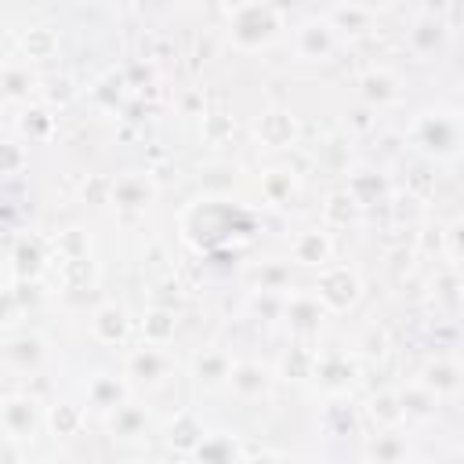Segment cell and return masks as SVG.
I'll use <instances>...</instances> for the list:
<instances>
[{
    "instance_id": "ffe728a7",
    "label": "cell",
    "mask_w": 464,
    "mask_h": 464,
    "mask_svg": "<svg viewBox=\"0 0 464 464\" xmlns=\"http://www.w3.org/2000/svg\"><path fill=\"white\" fill-rule=\"evenodd\" d=\"M196 464H243V450L228 431H210L192 453Z\"/></svg>"
},
{
    "instance_id": "7c38bea8",
    "label": "cell",
    "mask_w": 464,
    "mask_h": 464,
    "mask_svg": "<svg viewBox=\"0 0 464 464\" xmlns=\"http://www.w3.org/2000/svg\"><path fill=\"white\" fill-rule=\"evenodd\" d=\"M420 384L431 388L435 395H453L464 388V366L450 355H435L431 362H424L420 370Z\"/></svg>"
},
{
    "instance_id": "4316f807",
    "label": "cell",
    "mask_w": 464,
    "mask_h": 464,
    "mask_svg": "<svg viewBox=\"0 0 464 464\" xmlns=\"http://www.w3.org/2000/svg\"><path fill=\"white\" fill-rule=\"evenodd\" d=\"M366 453H370L373 464H406L410 446H406V439H402L399 431H381V435L370 442Z\"/></svg>"
},
{
    "instance_id": "d6a6232c",
    "label": "cell",
    "mask_w": 464,
    "mask_h": 464,
    "mask_svg": "<svg viewBox=\"0 0 464 464\" xmlns=\"http://www.w3.org/2000/svg\"><path fill=\"white\" fill-rule=\"evenodd\" d=\"M47 424L54 428V435H76L80 424H83V413H80V406H72V402H58V406H51Z\"/></svg>"
},
{
    "instance_id": "4dcf8cb0",
    "label": "cell",
    "mask_w": 464,
    "mask_h": 464,
    "mask_svg": "<svg viewBox=\"0 0 464 464\" xmlns=\"http://www.w3.org/2000/svg\"><path fill=\"white\" fill-rule=\"evenodd\" d=\"M29 91H33V72H29V62H25V65L7 62V65H4V94H7V102L25 98Z\"/></svg>"
},
{
    "instance_id": "ac0fdd59",
    "label": "cell",
    "mask_w": 464,
    "mask_h": 464,
    "mask_svg": "<svg viewBox=\"0 0 464 464\" xmlns=\"http://www.w3.org/2000/svg\"><path fill=\"white\" fill-rule=\"evenodd\" d=\"M156 188L145 174H123L120 181H112V207L120 210H145L152 203Z\"/></svg>"
},
{
    "instance_id": "d590c367",
    "label": "cell",
    "mask_w": 464,
    "mask_h": 464,
    "mask_svg": "<svg viewBox=\"0 0 464 464\" xmlns=\"http://www.w3.org/2000/svg\"><path fill=\"white\" fill-rule=\"evenodd\" d=\"M446 250H450L453 261H464V218L450 225V232H446Z\"/></svg>"
},
{
    "instance_id": "e575fe53",
    "label": "cell",
    "mask_w": 464,
    "mask_h": 464,
    "mask_svg": "<svg viewBox=\"0 0 464 464\" xmlns=\"http://www.w3.org/2000/svg\"><path fill=\"white\" fill-rule=\"evenodd\" d=\"M326 431H330V435L355 431V413H352V406H326Z\"/></svg>"
},
{
    "instance_id": "1f68e13d",
    "label": "cell",
    "mask_w": 464,
    "mask_h": 464,
    "mask_svg": "<svg viewBox=\"0 0 464 464\" xmlns=\"http://www.w3.org/2000/svg\"><path fill=\"white\" fill-rule=\"evenodd\" d=\"M54 47H58V36H54L51 29H29V33L22 36V51H25L29 62H44V58H51Z\"/></svg>"
},
{
    "instance_id": "5bb4252c",
    "label": "cell",
    "mask_w": 464,
    "mask_h": 464,
    "mask_svg": "<svg viewBox=\"0 0 464 464\" xmlns=\"http://www.w3.org/2000/svg\"><path fill=\"white\" fill-rule=\"evenodd\" d=\"M210 431L203 428V420L192 413V410H181V413H174V420L167 424V442H170V450H178V453H196L199 450V442L207 439Z\"/></svg>"
},
{
    "instance_id": "6da1fadb",
    "label": "cell",
    "mask_w": 464,
    "mask_h": 464,
    "mask_svg": "<svg viewBox=\"0 0 464 464\" xmlns=\"http://www.w3.org/2000/svg\"><path fill=\"white\" fill-rule=\"evenodd\" d=\"M225 25H228V40L239 51H257L279 36L283 11L276 4H232L225 11Z\"/></svg>"
},
{
    "instance_id": "8fae6325",
    "label": "cell",
    "mask_w": 464,
    "mask_h": 464,
    "mask_svg": "<svg viewBox=\"0 0 464 464\" xmlns=\"http://www.w3.org/2000/svg\"><path fill=\"white\" fill-rule=\"evenodd\" d=\"M127 395H130V388L116 373H94L87 381V402L102 413H116L120 406H127Z\"/></svg>"
},
{
    "instance_id": "3957f363",
    "label": "cell",
    "mask_w": 464,
    "mask_h": 464,
    "mask_svg": "<svg viewBox=\"0 0 464 464\" xmlns=\"http://www.w3.org/2000/svg\"><path fill=\"white\" fill-rule=\"evenodd\" d=\"M312 294L323 301L326 312H348V308H355L359 297H362V279H359V272L348 268V265H326V268L319 272Z\"/></svg>"
},
{
    "instance_id": "f35d334b",
    "label": "cell",
    "mask_w": 464,
    "mask_h": 464,
    "mask_svg": "<svg viewBox=\"0 0 464 464\" xmlns=\"http://www.w3.org/2000/svg\"><path fill=\"white\" fill-rule=\"evenodd\" d=\"M460 127H464V112H460Z\"/></svg>"
},
{
    "instance_id": "f546056e",
    "label": "cell",
    "mask_w": 464,
    "mask_h": 464,
    "mask_svg": "<svg viewBox=\"0 0 464 464\" xmlns=\"http://www.w3.org/2000/svg\"><path fill=\"white\" fill-rule=\"evenodd\" d=\"M11 261H14V272H18L22 279H36L40 268H44V250H40L36 239H18Z\"/></svg>"
},
{
    "instance_id": "8d00e7d4",
    "label": "cell",
    "mask_w": 464,
    "mask_h": 464,
    "mask_svg": "<svg viewBox=\"0 0 464 464\" xmlns=\"http://www.w3.org/2000/svg\"><path fill=\"white\" fill-rule=\"evenodd\" d=\"M18 163H22V160H18V149H14V145H7V163H4V170H7V174H14V170H18Z\"/></svg>"
},
{
    "instance_id": "7a4b0ae2",
    "label": "cell",
    "mask_w": 464,
    "mask_h": 464,
    "mask_svg": "<svg viewBox=\"0 0 464 464\" xmlns=\"http://www.w3.org/2000/svg\"><path fill=\"white\" fill-rule=\"evenodd\" d=\"M410 138H413V145H417L420 152H428V156H435V160H450V156H457L460 145H464V127H460V116L431 109V112H420V116L413 120Z\"/></svg>"
},
{
    "instance_id": "4fadbf2b",
    "label": "cell",
    "mask_w": 464,
    "mask_h": 464,
    "mask_svg": "<svg viewBox=\"0 0 464 464\" xmlns=\"http://www.w3.org/2000/svg\"><path fill=\"white\" fill-rule=\"evenodd\" d=\"M326 392H344L355 377V362L348 359V352H323L315 355V373H312Z\"/></svg>"
},
{
    "instance_id": "cb8c5ba5",
    "label": "cell",
    "mask_w": 464,
    "mask_h": 464,
    "mask_svg": "<svg viewBox=\"0 0 464 464\" xmlns=\"http://www.w3.org/2000/svg\"><path fill=\"white\" fill-rule=\"evenodd\" d=\"M145 428H149V413L141 410V406H120L116 413H109V431H112V439H138V435H145Z\"/></svg>"
},
{
    "instance_id": "5b68a950",
    "label": "cell",
    "mask_w": 464,
    "mask_h": 464,
    "mask_svg": "<svg viewBox=\"0 0 464 464\" xmlns=\"http://www.w3.org/2000/svg\"><path fill=\"white\" fill-rule=\"evenodd\" d=\"M334 47H337V29L330 25L326 14L301 22L294 33V51L301 62H326L334 54Z\"/></svg>"
},
{
    "instance_id": "484cf974",
    "label": "cell",
    "mask_w": 464,
    "mask_h": 464,
    "mask_svg": "<svg viewBox=\"0 0 464 464\" xmlns=\"http://www.w3.org/2000/svg\"><path fill=\"white\" fill-rule=\"evenodd\" d=\"M399 402H402L406 420H410V417H431L435 406H439V395H435L431 388H424L420 381H413V384L399 388Z\"/></svg>"
},
{
    "instance_id": "9a60e30c",
    "label": "cell",
    "mask_w": 464,
    "mask_h": 464,
    "mask_svg": "<svg viewBox=\"0 0 464 464\" xmlns=\"http://www.w3.org/2000/svg\"><path fill=\"white\" fill-rule=\"evenodd\" d=\"M359 94H362V102L366 105H392V102H399V94H402V83H399V76L392 72V69H370V72H362V80H359Z\"/></svg>"
},
{
    "instance_id": "74e56055",
    "label": "cell",
    "mask_w": 464,
    "mask_h": 464,
    "mask_svg": "<svg viewBox=\"0 0 464 464\" xmlns=\"http://www.w3.org/2000/svg\"><path fill=\"white\" fill-rule=\"evenodd\" d=\"M243 464H283V460L272 457V453H261V457H250V460H243Z\"/></svg>"
},
{
    "instance_id": "2e32d148",
    "label": "cell",
    "mask_w": 464,
    "mask_h": 464,
    "mask_svg": "<svg viewBox=\"0 0 464 464\" xmlns=\"http://www.w3.org/2000/svg\"><path fill=\"white\" fill-rule=\"evenodd\" d=\"M91 334L102 344H123L127 334H130V319H127V312L120 304H102L91 315Z\"/></svg>"
},
{
    "instance_id": "9c48e42d",
    "label": "cell",
    "mask_w": 464,
    "mask_h": 464,
    "mask_svg": "<svg viewBox=\"0 0 464 464\" xmlns=\"http://www.w3.org/2000/svg\"><path fill=\"white\" fill-rule=\"evenodd\" d=\"M330 254H334V243L323 228H304L294 243H290V257L294 265H304V268H326L330 265Z\"/></svg>"
},
{
    "instance_id": "d6986e66",
    "label": "cell",
    "mask_w": 464,
    "mask_h": 464,
    "mask_svg": "<svg viewBox=\"0 0 464 464\" xmlns=\"http://www.w3.org/2000/svg\"><path fill=\"white\" fill-rule=\"evenodd\" d=\"M228 384H232V392H236L239 399H261V395L272 388V373H268V366H261V362H254V359H243V362H236Z\"/></svg>"
},
{
    "instance_id": "f1b7e54d",
    "label": "cell",
    "mask_w": 464,
    "mask_h": 464,
    "mask_svg": "<svg viewBox=\"0 0 464 464\" xmlns=\"http://www.w3.org/2000/svg\"><path fill=\"white\" fill-rule=\"evenodd\" d=\"M330 25L341 29V33H366L370 22H373V7H362V4H348V7H334L326 11Z\"/></svg>"
},
{
    "instance_id": "ba28073f",
    "label": "cell",
    "mask_w": 464,
    "mask_h": 464,
    "mask_svg": "<svg viewBox=\"0 0 464 464\" xmlns=\"http://www.w3.org/2000/svg\"><path fill=\"white\" fill-rule=\"evenodd\" d=\"M170 373V355L156 344H141L127 355V377L141 381V384H160Z\"/></svg>"
},
{
    "instance_id": "52a82bcc",
    "label": "cell",
    "mask_w": 464,
    "mask_h": 464,
    "mask_svg": "<svg viewBox=\"0 0 464 464\" xmlns=\"http://www.w3.org/2000/svg\"><path fill=\"white\" fill-rule=\"evenodd\" d=\"M44 359H47V344L40 334H18L4 344V362L14 373H33L44 366Z\"/></svg>"
},
{
    "instance_id": "44dd1931",
    "label": "cell",
    "mask_w": 464,
    "mask_h": 464,
    "mask_svg": "<svg viewBox=\"0 0 464 464\" xmlns=\"http://www.w3.org/2000/svg\"><path fill=\"white\" fill-rule=\"evenodd\" d=\"M174 330H178V315L170 308H163V304H152L141 315V337H145V344L163 348V344L174 341Z\"/></svg>"
},
{
    "instance_id": "7402d4cb",
    "label": "cell",
    "mask_w": 464,
    "mask_h": 464,
    "mask_svg": "<svg viewBox=\"0 0 464 464\" xmlns=\"http://www.w3.org/2000/svg\"><path fill=\"white\" fill-rule=\"evenodd\" d=\"M446 44V25L442 22H435V14H424V18H417L413 22V29H410V47H413V54H435L439 47Z\"/></svg>"
},
{
    "instance_id": "d4e9b609",
    "label": "cell",
    "mask_w": 464,
    "mask_h": 464,
    "mask_svg": "<svg viewBox=\"0 0 464 464\" xmlns=\"http://www.w3.org/2000/svg\"><path fill=\"white\" fill-rule=\"evenodd\" d=\"M297 192V174L290 167H272L261 174V196L268 203H286Z\"/></svg>"
},
{
    "instance_id": "30bf717a",
    "label": "cell",
    "mask_w": 464,
    "mask_h": 464,
    "mask_svg": "<svg viewBox=\"0 0 464 464\" xmlns=\"http://www.w3.org/2000/svg\"><path fill=\"white\" fill-rule=\"evenodd\" d=\"M232 355L225 348H203L192 355V377L203 384V388H218V384H228L232 381Z\"/></svg>"
},
{
    "instance_id": "83f0119b",
    "label": "cell",
    "mask_w": 464,
    "mask_h": 464,
    "mask_svg": "<svg viewBox=\"0 0 464 464\" xmlns=\"http://www.w3.org/2000/svg\"><path fill=\"white\" fill-rule=\"evenodd\" d=\"M359 199L348 192V188H341V192H334L330 199H326V207H323V221L330 225V228H344V225H352L355 218H359Z\"/></svg>"
},
{
    "instance_id": "8992f818",
    "label": "cell",
    "mask_w": 464,
    "mask_h": 464,
    "mask_svg": "<svg viewBox=\"0 0 464 464\" xmlns=\"http://www.w3.org/2000/svg\"><path fill=\"white\" fill-rule=\"evenodd\" d=\"M283 315H286V323H290L294 334H304L308 337V334H319V326H323V319L330 312L323 308V301L315 294H294V297L283 301Z\"/></svg>"
},
{
    "instance_id": "277c9868",
    "label": "cell",
    "mask_w": 464,
    "mask_h": 464,
    "mask_svg": "<svg viewBox=\"0 0 464 464\" xmlns=\"http://www.w3.org/2000/svg\"><path fill=\"white\" fill-rule=\"evenodd\" d=\"M0 424H4V439L29 442L44 424V410L33 395H7L0 406Z\"/></svg>"
},
{
    "instance_id": "836d02e7",
    "label": "cell",
    "mask_w": 464,
    "mask_h": 464,
    "mask_svg": "<svg viewBox=\"0 0 464 464\" xmlns=\"http://www.w3.org/2000/svg\"><path fill=\"white\" fill-rule=\"evenodd\" d=\"M203 134H207V141H225L228 134H232V116H225V112H203Z\"/></svg>"
},
{
    "instance_id": "603a6c76",
    "label": "cell",
    "mask_w": 464,
    "mask_h": 464,
    "mask_svg": "<svg viewBox=\"0 0 464 464\" xmlns=\"http://www.w3.org/2000/svg\"><path fill=\"white\" fill-rule=\"evenodd\" d=\"M366 413L377 420L381 431H395L406 413H402V402H399V392H377L370 402H366Z\"/></svg>"
},
{
    "instance_id": "e0dca14e",
    "label": "cell",
    "mask_w": 464,
    "mask_h": 464,
    "mask_svg": "<svg viewBox=\"0 0 464 464\" xmlns=\"http://www.w3.org/2000/svg\"><path fill=\"white\" fill-rule=\"evenodd\" d=\"M257 141L265 145V149H286V145H294V138H297V120L290 116V112H279V109H272V112H265L261 120H257Z\"/></svg>"
}]
</instances>
